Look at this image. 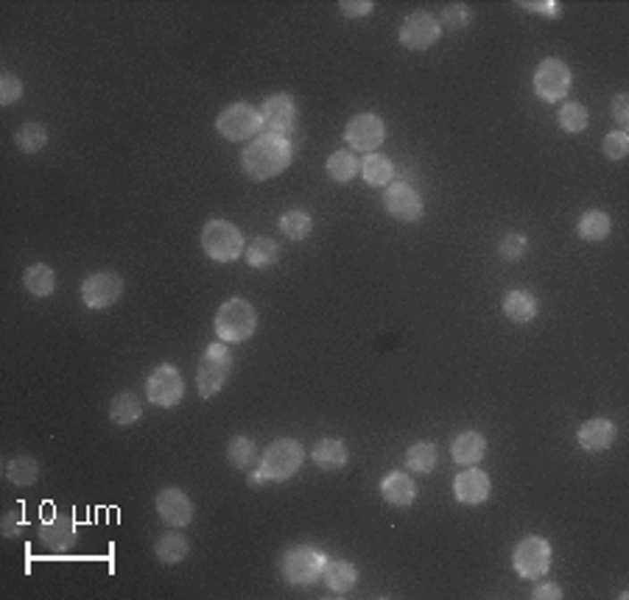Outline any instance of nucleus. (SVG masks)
<instances>
[{"mask_svg": "<svg viewBox=\"0 0 629 600\" xmlns=\"http://www.w3.org/2000/svg\"><path fill=\"white\" fill-rule=\"evenodd\" d=\"M294 160V146L289 138L272 135V131H264L257 135L244 151H241V168L249 179L255 182H269L274 176L283 173Z\"/></svg>", "mask_w": 629, "mask_h": 600, "instance_id": "f257e3e1", "label": "nucleus"}, {"mask_svg": "<svg viewBox=\"0 0 629 600\" xmlns=\"http://www.w3.org/2000/svg\"><path fill=\"white\" fill-rule=\"evenodd\" d=\"M302 463H306V450L297 438H274L260 455L257 472L264 475V480L283 483L302 470Z\"/></svg>", "mask_w": 629, "mask_h": 600, "instance_id": "f03ea898", "label": "nucleus"}, {"mask_svg": "<svg viewBox=\"0 0 629 600\" xmlns=\"http://www.w3.org/2000/svg\"><path fill=\"white\" fill-rule=\"evenodd\" d=\"M213 329L219 341L224 344H241V341H249L257 329V310L252 307V302L235 296V299H227L219 313H215V321H213Z\"/></svg>", "mask_w": 629, "mask_h": 600, "instance_id": "7ed1b4c3", "label": "nucleus"}, {"mask_svg": "<svg viewBox=\"0 0 629 600\" xmlns=\"http://www.w3.org/2000/svg\"><path fill=\"white\" fill-rule=\"evenodd\" d=\"M202 249L215 262H235L238 257H244V252H247L244 232L238 229L232 221L213 218V221H207L205 229H202Z\"/></svg>", "mask_w": 629, "mask_h": 600, "instance_id": "20e7f679", "label": "nucleus"}, {"mask_svg": "<svg viewBox=\"0 0 629 600\" xmlns=\"http://www.w3.org/2000/svg\"><path fill=\"white\" fill-rule=\"evenodd\" d=\"M215 131L230 143H252L257 135H264V115L252 104H230L215 118Z\"/></svg>", "mask_w": 629, "mask_h": 600, "instance_id": "39448f33", "label": "nucleus"}, {"mask_svg": "<svg viewBox=\"0 0 629 600\" xmlns=\"http://www.w3.org/2000/svg\"><path fill=\"white\" fill-rule=\"evenodd\" d=\"M324 564H328V555L322 550L311 545H297L283 553L280 572H283L286 584L291 587H314L324 572Z\"/></svg>", "mask_w": 629, "mask_h": 600, "instance_id": "423d86ee", "label": "nucleus"}, {"mask_svg": "<svg viewBox=\"0 0 629 600\" xmlns=\"http://www.w3.org/2000/svg\"><path fill=\"white\" fill-rule=\"evenodd\" d=\"M230 369H232V354H230V346L224 341L219 344H210L202 354L199 361V369H197V386H199V396L202 399H213L219 394L227 383L230 377Z\"/></svg>", "mask_w": 629, "mask_h": 600, "instance_id": "0eeeda50", "label": "nucleus"}, {"mask_svg": "<svg viewBox=\"0 0 629 600\" xmlns=\"http://www.w3.org/2000/svg\"><path fill=\"white\" fill-rule=\"evenodd\" d=\"M571 84H574V76H571V68L562 59H543L537 64L534 71V79H532V90L540 101L546 104H557L562 98H568L571 93Z\"/></svg>", "mask_w": 629, "mask_h": 600, "instance_id": "6e6552de", "label": "nucleus"}, {"mask_svg": "<svg viewBox=\"0 0 629 600\" xmlns=\"http://www.w3.org/2000/svg\"><path fill=\"white\" fill-rule=\"evenodd\" d=\"M512 567L526 581H540L551 570V545L543 537H526L515 545Z\"/></svg>", "mask_w": 629, "mask_h": 600, "instance_id": "1a4fd4ad", "label": "nucleus"}, {"mask_svg": "<svg viewBox=\"0 0 629 600\" xmlns=\"http://www.w3.org/2000/svg\"><path fill=\"white\" fill-rule=\"evenodd\" d=\"M185 396V380L173 363H160L146 377V399L157 408H177Z\"/></svg>", "mask_w": 629, "mask_h": 600, "instance_id": "9d476101", "label": "nucleus"}, {"mask_svg": "<svg viewBox=\"0 0 629 600\" xmlns=\"http://www.w3.org/2000/svg\"><path fill=\"white\" fill-rule=\"evenodd\" d=\"M442 37V26H440V20L428 14V12H415V14H408L403 20V26H400V46L408 48V51H428L431 46H437Z\"/></svg>", "mask_w": 629, "mask_h": 600, "instance_id": "9b49d317", "label": "nucleus"}, {"mask_svg": "<svg viewBox=\"0 0 629 600\" xmlns=\"http://www.w3.org/2000/svg\"><path fill=\"white\" fill-rule=\"evenodd\" d=\"M123 296V279L115 271H96L81 282V302L90 310H106Z\"/></svg>", "mask_w": 629, "mask_h": 600, "instance_id": "f8f14e48", "label": "nucleus"}, {"mask_svg": "<svg viewBox=\"0 0 629 600\" xmlns=\"http://www.w3.org/2000/svg\"><path fill=\"white\" fill-rule=\"evenodd\" d=\"M383 207L395 221H400V224H417L425 212L423 196L406 182H395L383 190Z\"/></svg>", "mask_w": 629, "mask_h": 600, "instance_id": "ddd939ff", "label": "nucleus"}, {"mask_svg": "<svg viewBox=\"0 0 629 600\" xmlns=\"http://www.w3.org/2000/svg\"><path fill=\"white\" fill-rule=\"evenodd\" d=\"M344 140H347V146H353L356 151L373 154L386 140V123H383V118H378L373 112H361V115H356L350 123H347Z\"/></svg>", "mask_w": 629, "mask_h": 600, "instance_id": "4468645a", "label": "nucleus"}, {"mask_svg": "<svg viewBox=\"0 0 629 600\" xmlns=\"http://www.w3.org/2000/svg\"><path fill=\"white\" fill-rule=\"evenodd\" d=\"M260 115H264V129L272 135L289 138L294 121H297V101L289 93H274L260 104Z\"/></svg>", "mask_w": 629, "mask_h": 600, "instance_id": "2eb2a0df", "label": "nucleus"}, {"mask_svg": "<svg viewBox=\"0 0 629 600\" xmlns=\"http://www.w3.org/2000/svg\"><path fill=\"white\" fill-rule=\"evenodd\" d=\"M490 492H492L490 475L479 470V466H465L457 475V480H453V495H457L462 505H482L487 503Z\"/></svg>", "mask_w": 629, "mask_h": 600, "instance_id": "dca6fc26", "label": "nucleus"}, {"mask_svg": "<svg viewBox=\"0 0 629 600\" xmlns=\"http://www.w3.org/2000/svg\"><path fill=\"white\" fill-rule=\"evenodd\" d=\"M157 514L171 528H185L193 520V503L177 486H168L157 495Z\"/></svg>", "mask_w": 629, "mask_h": 600, "instance_id": "f3484780", "label": "nucleus"}, {"mask_svg": "<svg viewBox=\"0 0 629 600\" xmlns=\"http://www.w3.org/2000/svg\"><path fill=\"white\" fill-rule=\"evenodd\" d=\"M39 539L48 550L54 553H68L71 547H76L79 542V528L71 517L64 514H54L51 520H46L39 525Z\"/></svg>", "mask_w": 629, "mask_h": 600, "instance_id": "a211bd4d", "label": "nucleus"}, {"mask_svg": "<svg viewBox=\"0 0 629 600\" xmlns=\"http://www.w3.org/2000/svg\"><path fill=\"white\" fill-rule=\"evenodd\" d=\"M616 438H618V428H616V421H610V419H591L576 430L579 447L588 450V453L610 450L616 444Z\"/></svg>", "mask_w": 629, "mask_h": 600, "instance_id": "6ab92c4d", "label": "nucleus"}, {"mask_svg": "<svg viewBox=\"0 0 629 600\" xmlns=\"http://www.w3.org/2000/svg\"><path fill=\"white\" fill-rule=\"evenodd\" d=\"M381 495H383V500L389 505L408 508L411 503H415V497H417V486H415V480H411V475L395 470V472H389L381 480Z\"/></svg>", "mask_w": 629, "mask_h": 600, "instance_id": "aec40b11", "label": "nucleus"}, {"mask_svg": "<svg viewBox=\"0 0 629 600\" xmlns=\"http://www.w3.org/2000/svg\"><path fill=\"white\" fill-rule=\"evenodd\" d=\"M450 455L459 466H475L487 455V438L479 430H465L457 436V441H453Z\"/></svg>", "mask_w": 629, "mask_h": 600, "instance_id": "412c9836", "label": "nucleus"}, {"mask_svg": "<svg viewBox=\"0 0 629 600\" xmlns=\"http://www.w3.org/2000/svg\"><path fill=\"white\" fill-rule=\"evenodd\" d=\"M322 581L331 592L344 595L358 584V570H356L353 562H347V559H328L324 572H322Z\"/></svg>", "mask_w": 629, "mask_h": 600, "instance_id": "4be33fe9", "label": "nucleus"}, {"mask_svg": "<svg viewBox=\"0 0 629 600\" xmlns=\"http://www.w3.org/2000/svg\"><path fill=\"white\" fill-rule=\"evenodd\" d=\"M501 307H504V316H507L509 321H515V324H529V321H534L537 313H540V302H537V296L529 294V291H509V294L504 296Z\"/></svg>", "mask_w": 629, "mask_h": 600, "instance_id": "5701e85b", "label": "nucleus"}, {"mask_svg": "<svg viewBox=\"0 0 629 600\" xmlns=\"http://www.w3.org/2000/svg\"><path fill=\"white\" fill-rule=\"evenodd\" d=\"M311 458H314V463L319 466V470L336 472V470H341V466L347 463L350 453H347V444L341 438H322V441H316Z\"/></svg>", "mask_w": 629, "mask_h": 600, "instance_id": "b1692460", "label": "nucleus"}, {"mask_svg": "<svg viewBox=\"0 0 629 600\" xmlns=\"http://www.w3.org/2000/svg\"><path fill=\"white\" fill-rule=\"evenodd\" d=\"M143 416V405H140V399L138 394L132 391H121L113 396V403H110V421L118 428H129V425H135V421H140Z\"/></svg>", "mask_w": 629, "mask_h": 600, "instance_id": "393cba45", "label": "nucleus"}, {"mask_svg": "<svg viewBox=\"0 0 629 600\" xmlns=\"http://www.w3.org/2000/svg\"><path fill=\"white\" fill-rule=\"evenodd\" d=\"M23 285H26V291L37 299H46L56 291V274L48 262H34L26 269L23 274Z\"/></svg>", "mask_w": 629, "mask_h": 600, "instance_id": "a878e982", "label": "nucleus"}, {"mask_svg": "<svg viewBox=\"0 0 629 600\" xmlns=\"http://www.w3.org/2000/svg\"><path fill=\"white\" fill-rule=\"evenodd\" d=\"M361 176H364V182L373 188H389V182H392V176H395V165L389 157H383V154L373 151V154H366L361 162Z\"/></svg>", "mask_w": 629, "mask_h": 600, "instance_id": "bb28decb", "label": "nucleus"}, {"mask_svg": "<svg viewBox=\"0 0 629 600\" xmlns=\"http://www.w3.org/2000/svg\"><path fill=\"white\" fill-rule=\"evenodd\" d=\"M613 229V221L607 212L601 210H588V212H582L579 218V224H576V232L582 240H588V243H599V240H607V235H610Z\"/></svg>", "mask_w": 629, "mask_h": 600, "instance_id": "cd10ccee", "label": "nucleus"}, {"mask_svg": "<svg viewBox=\"0 0 629 600\" xmlns=\"http://www.w3.org/2000/svg\"><path fill=\"white\" fill-rule=\"evenodd\" d=\"M324 168H328V176L333 182L339 185H347V182H353L356 176L361 173V162L356 160V154L353 151H333L328 162H324Z\"/></svg>", "mask_w": 629, "mask_h": 600, "instance_id": "c85d7f7f", "label": "nucleus"}, {"mask_svg": "<svg viewBox=\"0 0 629 600\" xmlns=\"http://www.w3.org/2000/svg\"><path fill=\"white\" fill-rule=\"evenodd\" d=\"M188 553H190V545L180 530H168L155 545V555L163 564H180L188 559Z\"/></svg>", "mask_w": 629, "mask_h": 600, "instance_id": "c756f323", "label": "nucleus"}, {"mask_svg": "<svg viewBox=\"0 0 629 600\" xmlns=\"http://www.w3.org/2000/svg\"><path fill=\"white\" fill-rule=\"evenodd\" d=\"M244 260L252 265V269H257V271L272 269V265L280 260L277 240H272V238H255L247 246V252H244Z\"/></svg>", "mask_w": 629, "mask_h": 600, "instance_id": "7c9ffc66", "label": "nucleus"}, {"mask_svg": "<svg viewBox=\"0 0 629 600\" xmlns=\"http://www.w3.org/2000/svg\"><path fill=\"white\" fill-rule=\"evenodd\" d=\"M227 461L235 470H255L260 455H257V444L249 436H232L230 447H227Z\"/></svg>", "mask_w": 629, "mask_h": 600, "instance_id": "2f4dec72", "label": "nucleus"}, {"mask_svg": "<svg viewBox=\"0 0 629 600\" xmlns=\"http://www.w3.org/2000/svg\"><path fill=\"white\" fill-rule=\"evenodd\" d=\"M4 472H6V480L14 486H34L39 478V463L31 455H14L6 461Z\"/></svg>", "mask_w": 629, "mask_h": 600, "instance_id": "473e14b6", "label": "nucleus"}, {"mask_svg": "<svg viewBox=\"0 0 629 600\" xmlns=\"http://www.w3.org/2000/svg\"><path fill=\"white\" fill-rule=\"evenodd\" d=\"M14 146L23 151V154H37L48 146V129L42 123H23L17 131H14Z\"/></svg>", "mask_w": 629, "mask_h": 600, "instance_id": "72a5a7b5", "label": "nucleus"}, {"mask_svg": "<svg viewBox=\"0 0 629 600\" xmlns=\"http://www.w3.org/2000/svg\"><path fill=\"white\" fill-rule=\"evenodd\" d=\"M406 466L417 475H428L437 466V447L431 441H417L406 450Z\"/></svg>", "mask_w": 629, "mask_h": 600, "instance_id": "f704fd0d", "label": "nucleus"}, {"mask_svg": "<svg viewBox=\"0 0 629 600\" xmlns=\"http://www.w3.org/2000/svg\"><path fill=\"white\" fill-rule=\"evenodd\" d=\"M280 232L291 240H306L314 232V218L306 210H289L280 218Z\"/></svg>", "mask_w": 629, "mask_h": 600, "instance_id": "c9c22d12", "label": "nucleus"}, {"mask_svg": "<svg viewBox=\"0 0 629 600\" xmlns=\"http://www.w3.org/2000/svg\"><path fill=\"white\" fill-rule=\"evenodd\" d=\"M557 121H559L562 131H568V135H579V131L588 129V121H591V118H588V109H584L582 104L568 101V104H562Z\"/></svg>", "mask_w": 629, "mask_h": 600, "instance_id": "e433bc0d", "label": "nucleus"}, {"mask_svg": "<svg viewBox=\"0 0 629 600\" xmlns=\"http://www.w3.org/2000/svg\"><path fill=\"white\" fill-rule=\"evenodd\" d=\"M470 20H473V12L470 6L465 4H450L442 9V17H440V26L448 29V31H462L470 26Z\"/></svg>", "mask_w": 629, "mask_h": 600, "instance_id": "4c0bfd02", "label": "nucleus"}, {"mask_svg": "<svg viewBox=\"0 0 629 600\" xmlns=\"http://www.w3.org/2000/svg\"><path fill=\"white\" fill-rule=\"evenodd\" d=\"M526 249H529V240L524 232H509V235H504L501 243H498V254H501L507 262H517L526 254Z\"/></svg>", "mask_w": 629, "mask_h": 600, "instance_id": "58836bf2", "label": "nucleus"}, {"mask_svg": "<svg viewBox=\"0 0 629 600\" xmlns=\"http://www.w3.org/2000/svg\"><path fill=\"white\" fill-rule=\"evenodd\" d=\"M601 151H604V157L610 160V162H621V160H626V154H629V135L626 131H610V135L604 138V146H601Z\"/></svg>", "mask_w": 629, "mask_h": 600, "instance_id": "ea45409f", "label": "nucleus"}, {"mask_svg": "<svg viewBox=\"0 0 629 600\" xmlns=\"http://www.w3.org/2000/svg\"><path fill=\"white\" fill-rule=\"evenodd\" d=\"M20 96H23V81H20L14 73L4 71V76H0V104L12 106L20 101Z\"/></svg>", "mask_w": 629, "mask_h": 600, "instance_id": "a19ab883", "label": "nucleus"}, {"mask_svg": "<svg viewBox=\"0 0 629 600\" xmlns=\"http://www.w3.org/2000/svg\"><path fill=\"white\" fill-rule=\"evenodd\" d=\"M517 6L532 12V14H543V17H559L562 14V6L557 4V0H520Z\"/></svg>", "mask_w": 629, "mask_h": 600, "instance_id": "79ce46f5", "label": "nucleus"}, {"mask_svg": "<svg viewBox=\"0 0 629 600\" xmlns=\"http://www.w3.org/2000/svg\"><path fill=\"white\" fill-rule=\"evenodd\" d=\"M339 12L344 17H370L375 12V4L373 0H341Z\"/></svg>", "mask_w": 629, "mask_h": 600, "instance_id": "37998d69", "label": "nucleus"}, {"mask_svg": "<svg viewBox=\"0 0 629 600\" xmlns=\"http://www.w3.org/2000/svg\"><path fill=\"white\" fill-rule=\"evenodd\" d=\"M4 537L6 539H17L20 533H23V528H26V520H23V514H20V508H12V511H6L4 514Z\"/></svg>", "mask_w": 629, "mask_h": 600, "instance_id": "c03bdc74", "label": "nucleus"}, {"mask_svg": "<svg viewBox=\"0 0 629 600\" xmlns=\"http://www.w3.org/2000/svg\"><path fill=\"white\" fill-rule=\"evenodd\" d=\"M613 118H616V123H618L621 131L629 129V96H626V93H618V96H616V101H613Z\"/></svg>", "mask_w": 629, "mask_h": 600, "instance_id": "a18cd8bd", "label": "nucleus"}, {"mask_svg": "<svg viewBox=\"0 0 629 600\" xmlns=\"http://www.w3.org/2000/svg\"><path fill=\"white\" fill-rule=\"evenodd\" d=\"M562 595L566 592H562L557 584H537L534 592H532L534 600H562Z\"/></svg>", "mask_w": 629, "mask_h": 600, "instance_id": "49530a36", "label": "nucleus"}]
</instances>
